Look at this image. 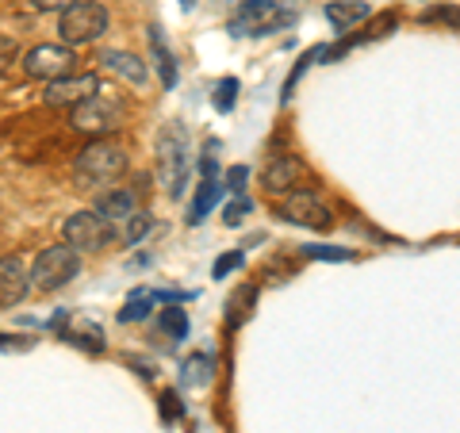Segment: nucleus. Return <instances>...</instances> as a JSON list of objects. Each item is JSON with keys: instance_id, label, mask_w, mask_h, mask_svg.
Here are the masks:
<instances>
[{"instance_id": "obj_1", "label": "nucleus", "mask_w": 460, "mask_h": 433, "mask_svg": "<svg viewBox=\"0 0 460 433\" xmlns=\"http://www.w3.org/2000/svg\"><path fill=\"white\" fill-rule=\"evenodd\" d=\"M189 169H192V142L189 131L181 123H169L162 135H157V172H162L165 192L177 199L189 189Z\"/></svg>"}, {"instance_id": "obj_2", "label": "nucleus", "mask_w": 460, "mask_h": 433, "mask_svg": "<svg viewBox=\"0 0 460 433\" xmlns=\"http://www.w3.org/2000/svg\"><path fill=\"white\" fill-rule=\"evenodd\" d=\"M123 123H127V104L115 93H104V89H100L93 100L77 104L74 115H69V127L81 135H93V138H108L115 131H123Z\"/></svg>"}, {"instance_id": "obj_3", "label": "nucleus", "mask_w": 460, "mask_h": 433, "mask_svg": "<svg viewBox=\"0 0 460 433\" xmlns=\"http://www.w3.org/2000/svg\"><path fill=\"white\" fill-rule=\"evenodd\" d=\"M74 277H81V250L69 242L47 245L31 265V287H39V292H62Z\"/></svg>"}, {"instance_id": "obj_4", "label": "nucleus", "mask_w": 460, "mask_h": 433, "mask_svg": "<svg viewBox=\"0 0 460 433\" xmlns=\"http://www.w3.org/2000/svg\"><path fill=\"white\" fill-rule=\"evenodd\" d=\"M127 172V150L111 138H93L77 157V177L84 184H111Z\"/></svg>"}, {"instance_id": "obj_5", "label": "nucleus", "mask_w": 460, "mask_h": 433, "mask_svg": "<svg viewBox=\"0 0 460 433\" xmlns=\"http://www.w3.org/2000/svg\"><path fill=\"white\" fill-rule=\"evenodd\" d=\"M108 8L96 4V0H77L74 8H66L58 16V35L66 39V47H84V42H96L108 31Z\"/></svg>"}, {"instance_id": "obj_6", "label": "nucleus", "mask_w": 460, "mask_h": 433, "mask_svg": "<svg viewBox=\"0 0 460 433\" xmlns=\"http://www.w3.org/2000/svg\"><path fill=\"white\" fill-rule=\"evenodd\" d=\"M62 234L69 245H77L81 253H100L104 245H111L115 230H111V219H104L100 211H74L66 219Z\"/></svg>"}, {"instance_id": "obj_7", "label": "nucleus", "mask_w": 460, "mask_h": 433, "mask_svg": "<svg viewBox=\"0 0 460 433\" xmlns=\"http://www.w3.org/2000/svg\"><path fill=\"white\" fill-rule=\"evenodd\" d=\"M74 62L77 54L69 47H58V42H42V47H31L23 54V74L35 77V81H62L74 74Z\"/></svg>"}, {"instance_id": "obj_8", "label": "nucleus", "mask_w": 460, "mask_h": 433, "mask_svg": "<svg viewBox=\"0 0 460 433\" xmlns=\"http://www.w3.org/2000/svg\"><path fill=\"white\" fill-rule=\"evenodd\" d=\"M280 219L307 226V230H330L334 226V211L323 204V196H314L311 189H296L280 199Z\"/></svg>"}, {"instance_id": "obj_9", "label": "nucleus", "mask_w": 460, "mask_h": 433, "mask_svg": "<svg viewBox=\"0 0 460 433\" xmlns=\"http://www.w3.org/2000/svg\"><path fill=\"white\" fill-rule=\"evenodd\" d=\"M288 20L292 16H277V0H242L230 20V35H265Z\"/></svg>"}, {"instance_id": "obj_10", "label": "nucleus", "mask_w": 460, "mask_h": 433, "mask_svg": "<svg viewBox=\"0 0 460 433\" xmlns=\"http://www.w3.org/2000/svg\"><path fill=\"white\" fill-rule=\"evenodd\" d=\"M100 93V81L93 74H69L62 81H50L47 84V104L54 108H77L84 100H93Z\"/></svg>"}, {"instance_id": "obj_11", "label": "nucleus", "mask_w": 460, "mask_h": 433, "mask_svg": "<svg viewBox=\"0 0 460 433\" xmlns=\"http://www.w3.org/2000/svg\"><path fill=\"white\" fill-rule=\"evenodd\" d=\"M27 287H31V272L23 269L20 257H0V307L23 303Z\"/></svg>"}, {"instance_id": "obj_12", "label": "nucleus", "mask_w": 460, "mask_h": 433, "mask_svg": "<svg viewBox=\"0 0 460 433\" xmlns=\"http://www.w3.org/2000/svg\"><path fill=\"white\" fill-rule=\"evenodd\" d=\"M104 69H111V74H119L123 81H131V84H146V62H142L138 54H131V50H104L96 57Z\"/></svg>"}, {"instance_id": "obj_13", "label": "nucleus", "mask_w": 460, "mask_h": 433, "mask_svg": "<svg viewBox=\"0 0 460 433\" xmlns=\"http://www.w3.org/2000/svg\"><path fill=\"white\" fill-rule=\"evenodd\" d=\"M323 12H326V20H330L334 31H353L357 23L368 20V4H365V0H330Z\"/></svg>"}, {"instance_id": "obj_14", "label": "nucleus", "mask_w": 460, "mask_h": 433, "mask_svg": "<svg viewBox=\"0 0 460 433\" xmlns=\"http://www.w3.org/2000/svg\"><path fill=\"white\" fill-rule=\"evenodd\" d=\"M299 172H304V165H299L296 157H277V162H269V169H265V192H272V196L288 192L299 181Z\"/></svg>"}, {"instance_id": "obj_15", "label": "nucleus", "mask_w": 460, "mask_h": 433, "mask_svg": "<svg viewBox=\"0 0 460 433\" xmlns=\"http://www.w3.org/2000/svg\"><path fill=\"white\" fill-rule=\"evenodd\" d=\"M253 303H257V287L253 284H242L226 296V326H246L250 314H253Z\"/></svg>"}, {"instance_id": "obj_16", "label": "nucleus", "mask_w": 460, "mask_h": 433, "mask_svg": "<svg viewBox=\"0 0 460 433\" xmlns=\"http://www.w3.org/2000/svg\"><path fill=\"white\" fill-rule=\"evenodd\" d=\"M215 376V357L211 353H192L189 360H184L181 368V384L184 387H208Z\"/></svg>"}, {"instance_id": "obj_17", "label": "nucleus", "mask_w": 460, "mask_h": 433, "mask_svg": "<svg viewBox=\"0 0 460 433\" xmlns=\"http://www.w3.org/2000/svg\"><path fill=\"white\" fill-rule=\"evenodd\" d=\"M96 211L104 215V219H131L135 215V192H127V189L104 192L100 196V204H96Z\"/></svg>"}, {"instance_id": "obj_18", "label": "nucleus", "mask_w": 460, "mask_h": 433, "mask_svg": "<svg viewBox=\"0 0 460 433\" xmlns=\"http://www.w3.org/2000/svg\"><path fill=\"white\" fill-rule=\"evenodd\" d=\"M219 192H223V184L215 181V177H204V181H199V192H196L192 211H189V223H192V226L208 219V211L215 208V199H219Z\"/></svg>"}, {"instance_id": "obj_19", "label": "nucleus", "mask_w": 460, "mask_h": 433, "mask_svg": "<svg viewBox=\"0 0 460 433\" xmlns=\"http://www.w3.org/2000/svg\"><path fill=\"white\" fill-rule=\"evenodd\" d=\"M162 326H165L169 341H184V338H189V314H184L181 307H165Z\"/></svg>"}, {"instance_id": "obj_20", "label": "nucleus", "mask_w": 460, "mask_h": 433, "mask_svg": "<svg viewBox=\"0 0 460 433\" xmlns=\"http://www.w3.org/2000/svg\"><path fill=\"white\" fill-rule=\"evenodd\" d=\"M150 47H154V54H157V66H162V81L172 84V81H177V66H172V54H165L162 31H157V27H150Z\"/></svg>"}, {"instance_id": "obj_21", "label": "nucleus", "mask_w": 460, "mask_h": 433, "mask_svg": "<svg viewBox=\"0 0 460 433\" xmlns=\"http://www.w3.org/2000/svg\"><path fill=\"white\" fill-rule=\"evenodd\" d=\"M234 100H238V81L234 77H223L219 84H215V111L226 115L230 108H234Z\"/></svg>"}, {"instance_id": "obj_22", "label": "nucleus", "mask_w": 460, "mask_h": 433, "mask_svg": "<svg viewBox=\"0 0 460 433\" xmlns=\"http://www.w3.org/2000/svg\"><path fill=\"white\" fill-rule=\"evenodd\" d=\"M150 311V296H135L127 303V311H119V323H135V319H146Z\"/></svg>"}, {"instance_id": "obj_23", "label": "nucleus", "mask_w": 460, "mask_h": 433, "mask_svg": "<svg viewBox=\"0 0 460 433\" xmlns=\"http://www.w3.org/2000/svg\"><path fill=\"white\" fill-rule=\"evenodd\" d=\"M307 257H326V261H349V250H330V245H307Z\"/></svg>"}, {"instance_id": "obj_24", "label": "nucleus", "mask_w": 460, "mask_h": 433, "mask_svg": "<svg viewBox=\"0 0 460 433\" xmlns=\"http://www.w3.org/2000/svg\"><path fill=\"white\" fill-rule=\"evenodd\" d=\"M246 211H250V199H238V204H226V208H223V223H226V226H238L242 219H246Z\"/></svg>"}, {"instance_id": "obj_25", "label": "nucleus", "mask_w": 460, "mask_h": 433, "mask_svg": "<svg viewBox=\"0 0 460 433\" xmlns=\"http://www.w3.org/2000/svg\"><path fill=\"white\" fill-rule=\"evenodd\" d=\"M238 265H242V253H223V257H219V261H215V269H211V277H215V280H223V277H226V272H230V269H238Z\"/></svg>"}, {"instance_id": "obj_26", "label": "nucleus", "mask_w": 460, "mask_h": 433, "mask_svg": "<svg viewBox=\"0 0 460 433\" xmlns=\"http://www.w3.org/2000/svg\"><path fill=\"white\" fill-rule=\"evenodd\" d=\"M422 20H426V23L441 20V23H456V27H460V8H429Z\"/></svg>"}, {"instance_id": "obj_27", "label": "nucleus", "mask_w": 460, "mask_h": 433, "mask_svg": "<svg viewBox=\"0 0 460 433\" xmlns=\"http://www.w3.org/2000/svg\"><path fill=\"white\" fill-rule=\"evenodd\" d=\"M31 4L39 8V12H58V16H62L66 8H74L77 0H31Z\"/></svg>"}, {"instance_id": "obj_28", "label": "nucleus", "mask_w": 460, "mask_h": 433, "mask_svg": "<svg viewBox=\"0 0 460 433\" xmlns=\"http://www.w3.org/2000/svg\"><path fill=\"white\" fill-rule=\"evenodd\" d=\"M146 230H150V219H146V215H131V234H127V238H131V242H142V234H146Z\"/></svg>"}, {"instance_id": "obj_29", "label": "nucleus", "mask_w": 460, "mask_h": 433, "mask_svg": "<svg viewBox=\"0 0 460 433\" xmlns=\"http://www.w3.org/2000/svg\"><path fill=\"white\" fill-rule=\"evenodd\" d=\"M246 177H250V169L246 165H234V169H230V189L242 192V189H246Z\"/></svg>"}, {"instance_id": "obj_30", "label": "nucleus", "mask_w": 460, "mask_h": 433, "mask_svg": "<svg viewBox=\"0 0 460 433\" xmlns=\"http://www.w3.org/2000/svg\"><path fill=\"white\" fill-rule=\"evenodd\" d=\"M162 414H165V418H177V414H181V402H177V395H169V392L162 395Z\"/></svg>"}, {"instance_id": "obj_31", "label": "nucleus", "mask_w": 460, "mask_h": 433, "mask_svg": "<svg viewBox=\"0 0 460 433\" xmlns=\"http://www.w3.org/2000/svg\"><path fill=\"white\" fill-rule=\"evenodd\" d=\"M181 8H184V12H192V8H196V0H181Z\"/></svg>"}]
</instances>
